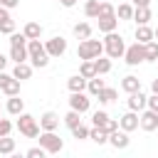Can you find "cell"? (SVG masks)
<instances>
[{
    "label": "cell",
    "instance_id": "1",
    "mask_svg": "<svg viewBox=\"0 0 158 158\" xmlns=\"http://www.w3.org/2000/svg\"><path fill=\"white\" fill-rule=\"evenodd\" d=\"M27 52H30V64L35 69H44L52 59L44 49V42H40V40H27Z\"/></svg>",
    "mask_w": 158,
    "mask_h": 158
},
{
    "label": "cell",
    "instance_id": "2",
    "mask_svg": "<svg viewBox=\"0 0 158 158\" xmlns=\"http://www.w3.org/2000/svg\"><path fill=\"white\" fill-rule=\"evenodd\" d=\"M104 52H106V57H111V59H121V57H123L126 42H123V37H121L116 30L104 35Z\"/></svg>",
    "mask_w": 158,
    "mask_h": 158
},
{
    "label": "cell",
    "instance_id": "3",
    "mask_svg": "<svg viewBox=\"0 0 158 158\" xmlns=\"http://www.w3.org/2000/svg\"><path fill=\"white\" fill-rule=\"evenodd\" d=\"M101 52H104V40H81L79 42V47H77V57L79 59H96V57H101Z\"/></svg>",
    "mask_w": 158,
    "mask_h": 158
},
{
    "label": "cell",
    "instance_id": "4",
    "mask_svg": "<svg viewBox=\"0 0 158 158\" xmlns=\"http://www.w3.org/2000/svg\"><path fill=\"white\" fill-rule=\"evenodd\" d=\"M15 126H17V131H20L25 138H37V136H40V131H42V128H40V123H37V118H35V116H30V114H25V111L17 116V123H15Z\"/></svg>",
    "mask_w": 158,
    "mask_h": 158
},
{
    "label": "cell",
    "instance_id": "5",
    "mask_svg": "<svg viewBox=\"0 0 158 158\" xmlns=\"http://www.w3.org/2000/svg\"><path fill=\"white\" fill-rule=\"evenodd\" d=\"M40 146L47 151V153H59L64 148V141L54 133V131H40Z\"/></svg>",
    "mask_w": 158,
    "mask_h": 158
},
{
    "label": "cell",
    "instance_id": "6",
    "mask_svg": "<svg viewBox=\"0 0 158 158\" xmlns=\"http://www.w3.org/2000/svg\"><path fill=\"white\" fill-rule=\"evenodd\" d=\"M123 62H126L128 67H136V64L146 62V47H143L141 42L128 44V47H126V52H123Z\"/></svg>",
    "mask_w": 158,
    "mask_h": 158
},
{
    "label": "cell",
    "instance_id": "7",
    "mask_svg": "<svg viewBox=\"0 0 158 158\" xmlns=\"http://www.w3.org/2000/svg\"><path fill=\"white\" fill-rule=\"evenodd\" d=\"M69 109L79 111V114H86L91 109V99L84 94V91H72L69 94Z\"/></svg>",
    "mask_w": 158,
    "mask_h": 158
},
{
    "label": "cell",
    "instance_id": "8",
    "mask_svg": "<svg viewBox=\"0 0 158 158\" xmlns=\"http://www.w3.org/2000/svg\"><path fill=\"white\" fill-rule=\"evenodd\" d=\"M0 91L7 94V96L20 94V79H15L12 72H10V74H7V72H0Z\"/></svg>",
    "mask_w": 158,
    "mask_h": 158
},
{
    "label": "cell",
    "instance_id": "9",
    "mask_svg": "<svg viewBox=\"0 0 158 158\" xmlns=\"http://www.w3.org/2000/svg\"><path fill=\"white\" fill-rule=\"evenodd\" d=\"M44 49H47L49 57H62V54L67 52V40H64L62 35H54V37H49V40L44 42Z\"/></svg>",
    "mask_w": 158,
    "mask_h": 158
},
{
    "label": "cell",
    "instance_id": "10",
    "mask_svg": "<svg viewBox=\"0 0 158 158\" xmlns=\"http://www.w3.org/2000/svg\"><path fill=\"white\" fill-rule=\"evenodd\" d=\"M118 126H121L123 131H128V133H131V131H136V128L141 126V114L128 109V111H126V114L118 118Z\"/></svg>",
    "mask_w": 158,
    "mask_h": 158
},
{
    "label": "cell",
    "instance_id": "11",
    "mask_svg": "<svg viewBox=\"0 0 158 158\" xmlns=\"http://www.w3.org/2000/svg\"><path fill=\"white\" fill-rule=\"evenodd\" d=\"M126 104H128V109H131V111H138V114H141V111L146 109V104H148V96H146V94H143V91L138 89V91H133V94H128V99H126Z\"/></svg>",
    "mask_w": 158,
    "mask_h": 158
},
{
    "label": "cell",
    "instance_id": "12",
    "mask_svg": "<svg viewBox=\"0 0 158 158\" xmlns=\"http://www.w3.org/2000/svg\"><path fill=\"white\" fill-rule=\"evenodd\" d=\"M109 143H111L114 148H118V151L128 148V143H131V138H128V131H123V128H116L114 133H109Z\"/></svg>",
    "mask_w": 158,
    "mask_h": 158
},
{
    "label": "cell",
    "instance_id": "13",
    "mask_svg": "<svg viewBox=\"0 0 158 158\" xmlns=\"http://www.w3.org/2000/svg\"><path fill=\"white\" fill-rule=\"evenodd\" d=\"M40 128H42V131H57V128H59V114L44 111V114L40 116Z\"/></svg>",
    "mask_w": 158,
    "mask_h": 158
},
{
    "label": "cell",
    "instance_id": "14",
    "mask_svg": "<svg viewBox=\"0 0 158 158\" xmlns=\"http://www.w3.org/2000/svg\"><path fill=\"white\" fill-rule=\"evenodd\" d=\"M141 128L143 131H156L158 128V111H151V109L141 111Z\"/></svg>",
    "mask_w": 158,
    "mask_h": 158
},
{
    "label": "cell",
    "instance_id": "15",
    "mask_svg": "<svg viewBox=\"0 0 158 158\" xmlns=\"http://www.w3.org/2000/svg\"><path fill=\"white\" fill-rule=\"evenodd\" d=\"M32 69H35V67H32L30 62H17V64L12 67V77L20 79V81H25V79L32 77Z\"/></svg>",
    "mask_w": 158,
    "mask_h": 158
},
{
    "label": "cell",
    "instance_id": "16",
    "mask_svg": "<svg viewBox=\"0 0 158 158\" xmlns=\"http://www.w3.org/2000/svg\"><path fill=\"white\" fill-rule=\"evenodd\" d=\"M99 20V30L106 35V32H114L116 27H118V17L116 15H101V17H96Z\"/></svg>",
    "mask_w": 158,
    "mask_h": 158
},
{
    "label": "cell",
    "instance_id": "17",
    "mask_svg": "<svg viewBox=\"0 0 158 158\" xmlns=\"http://www.w3.org/2000/svg\"><path fill=\"white\" fill-rule=\"evenodd\" d=\"M10 59L17 64V62H27L30 59V52H27V44H10Z\"/></svg>",
    "mask_w": 158,
    "mask_h": 158
},
{
    "label": "cell",
    "instance_id": "18",
    "mask_svg": "<svg viewBox=\"0 0 158 158\" xmlns=\"http://www.w3.org/2000/svg\"><path fill=\"white\" fill-rule=\"evenodd\" d=\"M5 109H7V114H12V116H20V114L25 111V101L20 99V94H15V96H7V104H5Z\"/></svg>",
    "mask_w": 158,
    "mask_h": 158
},
{
    "label": "cell",
    "instance_id": "19",
    "mask_svg": "<svg viewBox=\"0 0 158 158\" xmlns=\"http://www.w3.org/2000/svg\"><path fill=\"white\" fill-rule=\"evenodd\" d=\"M151 40H156L153 27H148V25H136V42L146 44V42H151Z\"/></svg>",
    "mask_w": 158,
    "mask_h": 158
},
{
    "label": "cell",
    "instance_id": "20",
    "mask_svg": "<svg viewBox=\"0 0 158 158\" xmlns=\"http://www.w3.org/2000/svg\"><path fill=\"white\" fill-rule=\"evenodd\" d=\"M121 89H123L126 94H133V91H138V89H141V79H138V77H133V74H126V77L121 79Z\"/></svg>",
    "mask_w": 158,
    "mask_h": 158
},
{
    "label": "cell",
    "instance_id": "21",
    "mask_svg": "<svg viewBox=\"0 0 158 158\" xmlns=\"http://www.w3.org/2000/svg\"><path fill=\"white\" fill-rule=\"evenodd\" d=\"M133 20H136V25H148V22L153 20L151 7H148V5H146V7H136V10H133Z\"/></svg>",
    "mask_w": 158,
    "mask_h": 158
},
{
    "label": "cell",
    "instance_id": "22",
    "mask_svg": "<svg viewBox=\"0 0 158 158\" xmlns=\"http://www.w3.org/2000/svg\"><path fill=\"white\" fill-rule=\"evenodd\" d=\"M86 77H81V74H74V77H69L67 79V86H69V91H84L86 89Z\"/></svg>",
    "mask_w": 158,
    "mask_h": 158
},
{
    "label": "cell",
    "instance_id": "23",
    "mask_svg": "<svg viewBox=\"0 0 158 158\" xmlns=\"http://www.w3.org/2000/svg\"><path fill=\"white\" fill-rule=\"evenodd\" d=\"M116 96H118V91H116V89H111V86H104V89H101V91L96 94V101L106 106V104H111V101H116Z\"/></svg>",
    "mask_w": 158,
    "mask_h": 158
},
{
    "label": "cell",
    "instance_id": "24",
    "mask_svg": "<svg viewBox=\"0 0 158 158\" xmlns=\"http://www.w3.org/2000/svg\"><path fill=\"white\" fill-rule=\"evenodd\" d=\"M22 32H25L27 40H40V37H42V25H40V22H27V25L22 27Z\"/></svg>",
    "mask_w": 158,
    "mask_h": 158
},
{
    "label": "cell",
    "instance_id": "25",
    "mask_svg": "<svg viewBox=\"0 0 158 158\" xmlns=\"http://www.w3.org/2000/svg\"><path fill=\"white\" fill-rule=\"evenodd\" d=\"M104 86H106V81L101 79V74H96V77H91V79L86 81V91H89L91 96H96V94H99Z\"/></svg>",
    "mask_w": 158,
    "mask_h": 158
},
{
    "label": "cell",
    "instance_id": "26",
    "mask_svg": "<svg viewBox=\"0 0 158 158\" xmlns=\"http://www.w3.org/2000/svg\"><path fill=\"white\" fill-rule=\"evenodd\" d=\"M62 121H64V126L72 131L74 126H79V123H81V114H79V111H74V109H69V111L64 114V118H62Z\"/></svg>",
    "mask_w": 158,
    "mask_h": 158
},
{
    "label": "cell",
    "instance_id": "27",
    "mask_svg": "<svg viewBox=\"0 0 158 158\" xmlns=\"http://www.w3.org/2000/svg\"><path fill=\"white\" fill-rule=\"evenodd\" d=\"M133 10H136V7H133L131 2H121V5L116 7V17H118V20H133Z\"/></svg>",
    "mask_w": 158,
    "mask_h": 158
},
{
    "label": "cell",
    "instance_id": "28",
    "mask_svg": "<svg viewBox=\"0 0 158 158\" xmlns=\"http://www.w3.org/2000/svg\"><path fill=\"white\" fill-rule=\"evenodd\" d=\"M74 37L77 40H89L91 37V25L89 22H77L74 25Z\"/></svg>",
    "mask_w": 158,
    "mask_h": 158
},
{
    "label": "cell",
    "instance_id": "29",
    "mask_svg": "<svg viewBox=\"0 0 158 158\" xmlns=\"http://www.w3.org/2000/svg\"><path fill=\"white\" fill-rule=\"evenodd\" d=\"M94 67H96V74H109L111 72V57H96L94 59Z\"/></svg>",
    "mask_w": 158,
    "mask_h": 158
},
{
    "label": "cell",
    "instance_id": "30",
    "mask_svg": "<svg viewBox=\"0 0 158 158\" xmlns=\"http://www.w3.org/2000/svg\"><path fill=\"white\" fill-rule=\"evenodd\" d=\"M79 74H81V77H86V79L96 77V67H94V59H81V64H79Z\"/></svg>",
    "mask_w": 158,
    "mask_h": 158
},
{
    "label": "cell",
    "instance_id": "31",
    "mask_svg": "<svg viewBox=\"0 0 158 158\" xmlns=\"http://www.w3.org/2000/svg\"><path fill=\"white\" fill-rule=\"evenodd\" d=\"M89 138H91L94 143H99V146H104V143H109V133H106L104 128H99V126H94V128L89 131Z\"/></svg>",
    "mask_w": 158,
    "mask_h": 158
},
{
    "label": "cell",
    "instance_id": "32",
    "mask_svg": "<svg viewBox=\"0 0 158 158\" xmlns=\"http://www.w3.org/2000/svg\"><path fill=\"white\" fill-rule=\"evenodd\" d=\"M143 47H146V62H158V40H151Z\"/></svg>",
    "mask_w": 158,
    "mask_h": 158
},
{
    "label": "cell",
    "instance_id": "33",
    "mask_svg": "<svg viewBox=\"0 0 158 158\" xmlns=\"http://www.w3.org/2000/svg\"><path fill=\"white\" fill-rule=\"evenodd\" d=\"M0 153H2V156H10V153H15V138H10V136H2V138H0Z\"/></svg>",
    "mask_w": 158,
    "mask_h": 158
},
{
    "label": "cell",
    "instance_id": "34",
    "mask_svg": "<svg viewBox=\"0 0 158 158\" xmlns=\"http://www.w3.org/2000/svg\"><path fill=\"white\" fill-rule=\"evenodd\" d=\"M99 2L101 0H86L84 2V15L86 17H99Z\"/></svg>",
    "mask_w": 158,
    "mask_h": 158
},
{
    "label": "cell",
    "instance_id": "35",
    "mask_svg": "<svg viewBox=\"0 0 158 158\" xmlns=\"http://www.w3.org/2000/svg\"><path fill=\"white\" fill-rule=\"evenodd\" d=\"M89 131H91L89 126L79 123V126H74V128H72V136H74L77 141H86V138H89Z\"/></svg>",
    "mask_w": 158,
    "mask_h": 158
},
{
    "label": "cell",
    "instance_id": "36",
    "mask_svg": "<svg viewBox=\"0 0 158 158\" xmlns=\"http://www.w3.org/2000/svg\"><path fill=\"white\" fill-rule=\"evenodd\" d=\"M101 15H116V5L109 2V0H101V2H99V17H101Z\"/></svg>",
    "mask_w": 158,
    "mask_h": 158
},
{
    "label": "cell",
    "instance_id": "37",
    "mask_svg": "<svg viewBox=\"0 0 158 158\" xmlns=\"http://www.w3.org/2000/svg\"><path fill=\"white\" fill-rule=\"evenodd\" d=\"M106 118H109V114H106L104 109H99V111H94V114H91V123H94V126H99V128L106 123Z\"/></svg>",
    "mask_w": 158,
    "mask_h": 158
},
{
    "label": "cell",
    "instance_id": "38",
    "mask_svg": "<svg viewBox=\"0 0 158 158\" xmlns=\"http://www.w3.org/2000/svg\"><path fill=\"white\" fill-rule=\"evenodd\" d=\"M0 32H2V35H12V32H15V20L10 17V20H5V22H0Z\"/></svg>",
    "mask_w": 158,
    "mask_h": 158
},
{
    "label": "cell",
    "instance_id": "39",
    "mask_svg": "<svg viewBox=\"0 0 158 158\" xmlns=\"http://www.w3.org/2000/svg\"><path fill=\"white\" fill-rule=\"evenodd\" d=\"M10 44H27L25 32H12V35H10Z\"/></svg>",
    "mask_w": 158,
    "mask_h": 158
},
{
    "label": "cell",
    "instance_id": "40",
    "mask_svg": "<svg viewBox=\"0 0 158 158\" xmlns=\"http://www.w3.org/2000/svg\"><path fill=\"white\" fill-rule=\"evenodd\" d=\"M10 131H12V121L0 118V138H2V136H10Z\"/></svg>",
    "mask_w": 158,
    "mask_h": 158
},
{
    "label": "cell",
    "instance_id": "41",
    "mask_svg": "<svg viewBox=\"0 0 158 158\" xmlns=\"http://www.w3.org/2000/svg\"><path fill=\"white\" fill-rule=\"evenodd\" d=\"M101 128H104L106 133H114V131H116V128H121V126H118V121H116V118H106V123H104Z\"/></svg>",
    "mask_w": 158,
    "mask_h": 158
},
{
    "label": "cell",
    "instance_id": "42",
    "mask_svg": "<svg viewBox=\"0 0 158 158\" xmlns=\"http://www.w3.org/2000/svg\"><path fill=\"white\" fill-rule=\"evenodd\" d=\"M44 153H47V151H44L42 146H35V148H30V151H27L25 156H27V158H42Z\"/></svg>",
    "mask_w": 158,
    "mask_h": 158
},
{
    "label": "cell",
    "instance_id": "43",
    "mask_svg": "<svg viewBox=\"0 0 158 158\" xmlns=\"http://www.w3.org/2000/svg\"><path fill=\"white\" fill-rule=\"evenodd\" d=\"M146 106H148L151 111H158V94H156V91L148 96V104H146Z\"/></svg>",
    "mask_w": 158,
    "mask_h": 158
},
{
    "label": "cell",
    "instance_id": "44",
    "mask_svg": "<svg viewBox=\"0 0 158 158\" xmlns=\"http://www.w3.org/2000/svg\"><path fill=\"white\" fill-rule=\"evenodd\" d=\"M0 5H2V7H7V10H12V7H17V5H20V0H0Z\"/></svg>",
    "mask_w": 158,
    "mask_h": 158
},
{
    "label": "cell",
    "instance_id": "45",
    "mask_svg": "<svg viewBox=\"0 0 158 158\" xmlns=\"http://www.w3.org/2000/svg\"><path fill=\"white\" fill-rule=\"evenodd\" d=\"M5 20H10V10L0 5V22H5Z\"/></svg>",
    "mask_w": 158,
    "mask_h": 158
},
{
    "label": "cell",
    "instance_id": "46",
    "mask_svg": "<svg viewBox=\"0 0 158 158\" xmlns=\"http://www.w3.org/2000/svg\"><path fill=\"white\" fill-rule=\"evenodd\" d=\"M7 62H10V57H5V54L0 52V72H5V69H7Z\"/></svg>",
    "mask_w": 158,
    "mask_h": 158
},
{
    "label": "cell",
    "instance_id": "47",
    "mask_svg": "<svg viewBox=\"0 0 158 158\" xmlns=\"http://www.w3.org/2000/svg\"><path fill=\"white\" fill-rule=\"evenodd\" d=\"M133 2V7H146V5H151V0H131Z\"/></svg>",
    "mask_w": 158,
    "mask_h": 158
},
{
    "label": "cell",
    "instance_id": "48",
    "mask_svg": "<svg viewBox=\"0 0 158 158\" xmlns=\"http://www.w3.org/2000/svg\"><path fill=\"white\" fill-rule=\"evenodd\" d=\"M62 5H64V7H74V5H77V0H62Z\"/></svg>",
    "mask_w": 158,
    "mask_h": 158
},
{
    "label": "cell",
    "instance_id": "49",
    "mask_svg": "<svg viewBox=\"0 0 158 158\" xmlns=\"http://www.w3.org/2000/svg\"><path fill=\"white\" fill-rule=\"evenodd\" d=\"M151 89H153V91L158 94V79H153V84H151Z\"/></svg>",
    "mask_w": 158,
    "mask_h": 158
},
{
    "label": "cell",
    "instance_id": "50",
    "mask_svg": "<svg viewBox=\"0 0 158 158\" xmlns=\"http://www.w3.org/2000/svg\"><path fill=\"white\" fill-rule=\"evenodd\" d=\"M153 32H156V40H158V27H156V30H153Z\"/></svg>",
    "mask_w": 158,
    "mask_h": 158
},
{
    "label": "cell",
    "instance_id": "51",
    "mask_svg": "<svg viewBox=\"0 0 158 158\" xmlns=\"http://www.w3.org/2000/svg\"><path fill=\"white\" fill-rule=\"evenodd\" d=\"M57 2H62V0H57Z\"/></svg>",
    "mask_w": 158,
    "mask_h": 158
},
{
    "label": "cell",
    "instance_id": "52",
    "mask_svg": "<svg viewBox=\"0 0 158 158\" xmlns=\"http://www.w3.org/2000/svg\"><path fill=\"white\" fill-rule=\"evenodd\" d=\"M109 2H114V0H109Z\"/></svg>",
    "mask_w": 158,
    "mask_h": 158
},
{
    "label": "cell",
    "instance_id": "53",
    "mask_svg": "<svg viewBox=\"0 0 158 158\" xmlns=\"http://www.w3.org/2000/svg\"><path fill=\"white\" fill-rule=\"evenodd\" d=\"M0 118H2V116H0Z\"/></svg>",
    "mask_w": 158,
    "mask_h": 158
},
{
    "label": "cell",
    "instance_id": "54",
    "mask_svg": "<svg viewBox=\"0 0 158 158\" xmlns=\"http://www.w3.org/2000/svg\"><path fill=\"white\" fill-rule=\"evenodd\" d=\"M156 131H158V128H156Z\"/></svg>",
    "mask_w": 158,
    "mask_h": 158
}]
</instances>
